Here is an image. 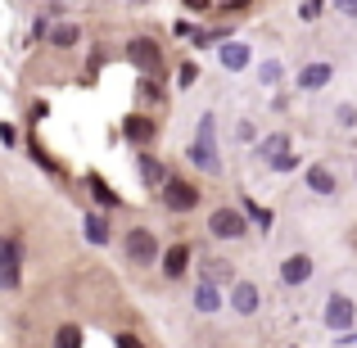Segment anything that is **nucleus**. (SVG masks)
<instances>
[{"instance_id": "16", "label": "nucleus", "mask_w": 357, "mask_h": 348, "mask_svg": "<svg viewBox=\"0 0 357 348\" xmlns=\"http://www.w3.org/2000/svg\"><path fill=\"white\" fill-rule=\"evenodd\" d=\"M86 240H91V244H105V240H109V227H105V218H96V213L86 218Z\"/></svg>"}, {"instance_id": "2", "label": "nucleus", "mask_w": 357, "mask_h": 348, "mask_svg": "<svg viewBox=\"0 0 357 348\" xmlns=\"http://www.w3.org/2000/svg\"><path fill=\"white\" fill-rule=\"evenodd\" d=\"M163 204H167L172 213H190L195 204H199V190H195L190 181H167V186H163Z\"/></svg>"}, {"instance_id": "1", "label": "nucleus", "mask_w": 357, "mask_h": 348, "mask_svg": "<svg viewBox=\"0 0 357 348\" xmlns=\"http://www.w3.org/2000/svg\"><path fill=\"white\" fill-rule=\"evenodd\" d=\"M190 158H195V167H208V172H218V145H213V118H204L199 122V140L190 145Z\"/></svg>"}, {"instance_id": "27", "label": "nucleus", "mask_w": 357, "mask_h": 348, "mask_svg": "<svg viewBox=\"0 0 357 348\" xmlns=\"http://www.w3.org/2000/svg\"><path fill=\"white\" fill-rule=\"evenodd\" d=\"M185 5H190V9H208V0H185Z\"/></svg>"}, {"instance_id": "3", "label": "nucleus", "mask_w": 357, "mask_h": 348, "mask_svg": "<svg viewBox=\"0 0 357 348\" xmlns=\"http://www.w3.org/2000/svg\"><path fill=\"white\" fill-rule=\"evenodd\" d=\"M131 63H136L140 73H158L163 68V50H158L149 36H140V41H131Z\"/></svg>"}, {"instance_id": "5", "label": "nucleus", "mask_w": 357, "mask_h": 348, "mask_svg": "<svg viewBox=\"0 0 357 348\" xmlns=\"http://www.w3.org/2000/svg\"><path fill=\"white\" fill-rule=\"evenodd\" d=\"M127 258H131V262H154V258H158V244H154V235L136 227V231L127 235Z\"/></svg>"}, {"instance_id": "21", "label": "nucleus", "mask_w": 357, "mask_h": 348, "mask_svg": "<svg viewBox=\"0 0 357 348\" xmlns=\"http://www.w3.org/2000/svg\"><path fill=\"white\" fill-rule=\"evenodd\" d=\"M262 154H267V158H280V154H285V136H271V140H262Z\"/></svg>"}, {"instance_id": "20", "label": "nucleus", "mask_w": 357, "mask_h": 348, "mask_svg": "<svg viewBox=\"0 0 357 348\" xmlns=\"http://www.w3.org/2000/svg\"><path fill=\"white\" fill-rule=\"evenodd\" d=\"M73 41H77V27H73V23L54 27V45H73Z\"/></svg>"}, {"instance_id": "26", "label": "nucleus", "mask_w": 357, "mask_h": 348, "mask_svg": "<svg viewBox=\"0 0 357 348\" xmlns=\"http://www.w3.org/2000/svg\"><path fill=\"white\" fill-rule=\"evenodd\" d=\"M118 348H140V340L136 335H118Z\"/></svg>"}, {"instance_id": "22", "label": "nucleus", "mask_w": 357, "mask_h": 348, "mask_svg": "<svg viewBox=\"0 0 357 348\" xmlns=\"http://www.w3.org/2000/svg\"><path fill=\"white\" fill-rule=\"evenodd\" d=\"M321 5H326V0H303V9H298V14H303V18H317V14H321Z\"/></svg>"}, {"instance_id": "18", "label": "nucleus", "mask_w": 357, "mask_h": 348, "mask_svg": "<svg viewBox=\"0 0 357 348\" xmlns=\"http://www.w3.org/2000/svg\"><path fill=\"white\" fill-rule=\"evenodd\" d=\"M54 348H82V331L77 326H63V331L54 335Z\"/></svg>"}, {"instance_id": "24", "label": "nucleus", "mask_w": 357, "mask_h": 348, "mask_svg": "<svg viewBox=\"0 0 357 348\" xmlns=\"http://www.w3.org/2000/svg\"><path fill=\"white\" fill-rule=\"evenodd\" d=\"M280 77V63H262V82H276Z\"/></svg>"}, {"instance_id": "8", "label": "nucleus", "mask_w": 357, "mask_h": 348, "mask_svg": "<svg viewBox=\"0 0 357 348\" xmlns=\"http://www.w3.org/2000/svg\"><path fill=\"white\" fill-rule=\"evenodd\" d=\"M307 276H312V258H307V253L285 258V267H280V280H285V285H303Z\"/></svg>"}, {"instance_id": "19", "label": "nucleus", "mask_w": 357, "mask_h": 348, "mask_svg": "<svg viewBox=\"0 0 357 348\" xmlns=\"http://www.w3.org/2000/svg\"><path fill=\"white\" fill-rule=\"evenodd\" d=\"M86 186H91V195H96V199H100V204H118V195H114V190H109V186H105V181H100V176H91V181H86Z\"/></svg>"}, {"instance_id": "17", "label": "nucleus", "mask_w": 357, "mask_h": 348, "mask_svg": "<svg viewBox=\"0 0 357 348\" xmlns=\"http://www.w3.org/2000/svg\"><path fill=\"white\" fill-rule=\"evenodd\" d=\"M127 136H131V140H149V136H154V122H145V118H127Z\"/></svg>"}, {"instance_id": "11", "label": "nucleus", "mask_w": 357, "mask_h": 348, "mask_svg": "<svg viewBox=\"0 0 357 348\" xmlns=\"http://www.w3.org/2000/svg\"><path fill=\"white\" fill-rule=\"evenodd\" d=\"M326 82H331V63H307V68L298 73V86H307V91L326 86Z\"/></svg>"}, {"instance_id": "12", "label": "nucleus", "mask_w": 357, "mask_h": 348, "mask_svg": "<svg viewBox=\"0 0 357 348\" xmlns=\"http://www.w3.org/2000/svg\"><path fill=\"white\" fill-rule=\"evenodd\" d=\"M307 190H317V195H331V190H335V176H331V167H307Z\"/></svg>"}, {"instance_id": "25", "label": "nucleus", "mask_w": 357, "mask_h": 348, "mask_svg": "<svg viewBox=\"0 0 357 348\" xmlns=\"http://www.w3.org/2000/svg\"><path fill=\"white\" fill-rule=\"evenodd\" d=\"M340 5V14H349V18H357V0H335Z\"/></svg>"}, {"instance_id": "4", "label": "nucleus", "mask_w": 357, "mask_h": 348, "mask_svg": "<svg viewBox=\"0 0 357 348\" xmlns=\"http://www.w3.org/2000/svg\"><path fill=\"white\" fill-rule=\"evenodd\" d=\"M208 227H213V235H222V240H236V235H244V213L218 209V213L208 218Z\"/></svg>"}, {"instance_id": "14", "label": "nucleus", "mask_w": 357, "mask_h": 348, "mask_svg": "<svg viewBox=\"0 0 357 348\" xmlns=\"http://www.w3.org/2000/svg\"><path fill=\"white\" fill-rule=\"evenodd\" d=\"M218 303H222L218 285H213V280H204V285H199V294H195V308H199V312H213Z\"/></svg>"}, {"instance_id": "15", "label": "nucleus", "mask_w": 357, "mask_h": 348, "mask_svg": "<svg viewBox=\"0 0 357 348\" xmlns=\"http://www.w3.org/2000/svg\"><path fill=\"white\" fill-rule=\"evenodd\" d=\"M140 176H145L149 186H167L163 167H158V163H154V158H149V154H140Z\"/></svg>"}, {"instance_id": "9", "label": "nucleus", "mask_w": 357, "mask_h": 348, "mask_svg": "<svg viewBox=\"0 0 357 348\" xmlns=\"http://www.w3.org/2000/svg\"><path fill=\"white\" fill-rule=\"evenodd\" d=\"M231 308H236L240 317H249V312H258V289L249 285V280H240L236 289H231Z\"/></svg>"}, {"instance_id": "13", "label": "nucleus", "mask_w": 357, "mask_h": 348, "mask_svg": "<svg viewBox=\"0 0 357 348\" xmlns=\"http://www.w3.org/2000/svg\"><path fill=\"white\" fill-rule=\"evenodd\" d=\"M222 63H227V68H244V63H249V45L227 41V45H222Z\"/></svg>"}, {"instance_id": "10", "label": "nucleus", "mask_w": 357, "mask_h": 348, "mask_svg": "<svg viewBox=\"0 0 357 348\" xmlns=\"http://www.w3.org/2000/svg\"><path fill=\"white\" fill-rule=\"evenodd\" d=\"M185 267H190V249H185V244H172V249H167V258H163V271L176 280Z\"/></svg>"}, {"instance_id": "23", "label": "nucleus", "mask_w": 357, "mask_h": 348, "mask_svg": "<svg viewBox=\"0 0 357 348\" xmlns=\"http://www.w3.org/2000/svg\"><path fill=\"white\" fill-rule=\"evenodd\" d=\"M227 271H231L227 262H218V258H213V267H208V276H204V280H222V276H227Z\"/></svg>"}, {"instance_id": "28", "label": "nucleus", "mask_w": 357, "mask_h": 348, "mask_svg": "<svg viewBox=\"0 0 357 348\" xmlns=\"http://www.w3.org/2000/svg\"><path fill=\"white\" fill-rule=\"evenodd\" d=\"M227 5H249V0H227Z\"/></svg>"}, {"instance_id": "6", "label": "nucleus", "mask_w": 357, "mask_h": 348, "mask_svg": "<svg viewBox=\"0 0 357 348\" xmlns=\"http://www.w3.org/2000/svg\"><path fill=\"white\" fill-rule=\"evenodd\" d=\"M18 262H23V258H18V244L5 240V244H0V289L18 285Z\"/></svg>"}, {"instance_id": "7", "label": "nucleus", "mask_w": 357, "mask_h": 348, "mask_svg": "<svg viewBox=\"0 0 357 348\" xmlns=\"http://www.w3.org/2000/svg\"><path fill=\"white\" fill-rule=\"evenodd\" d=\"M326 326H331V331H349V326H353V298L335 294L331 303H326Z\"/></svg>"}]
</instances>
